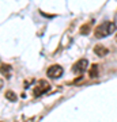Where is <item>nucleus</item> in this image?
<instances>
[{
    "label": "nucleus",
    "mask_w": 117,
    "mask_h": 122,
    "mask_svg": "<svg viewBox=\"0 0 117 122\" xmlns=\"http://www.w3.org/2000/svg\"><path fill=\"white\" fill-rule=\"evenodd\" d=\"M116 31V25L114 22H104L101 23L100 26L95 27V30H94V35H95V38H105V37H108V35L113 34Z\"/></svg>",
    "instance_id": "f257e3e1"
},
{
    "label": "nucleus",
    "mask_w": 117,
    "mask_h": 122,
    "mask_svg": "<svg viewBox=\"0 0 117 122\" xmlns=\"http://www.w3.org/2000/svg\"><path fill=\"white\" fill-rule=\"evenodd\" d=\"M50 90V84L48 81H45V80H39L38 83L34 86V90H33V95L34 96H41L44 94H46V92Z\"/></svg>",
    "instance_id": "f03ea898"
},
{
    "label": "nucleus",
    "mask_w": 117,
    "mask_h": 122,
    "mask_svg": "<svg viewBox=\"0 0 117 122\" xmlns=\"http://www.w3.org/2000/svg\"><path fill=\"white\" fill-rule=\"evenodd\" d=\"M63 73H64V69H63L59 64L50 65L48 68V71H46V75H48V77H50V79H59V77L63 76Z\"/></svg>",
    "instance_id": "7ed1b4c3"
},
{
    "label": "nucleus",
    "mask_w": 117,
    "mask_h": 122,
    "mask_svg": "<svg viewBox=\"0 0 117 122\" xmlns=\"http://www.w3.org/2000/svg\"><path fill=\"white\" fill-rule=\"evenodd\" d=\"M87 66H89V61H87L86 58H82V60L76 61L74 65H72V72H74V73L82 75L83 72L87 69Z\"/></svg>",
    "instance_id": "20e7f679"
},
{
    "label": "nucleus",
    "mask_w": 117,
    "mask_h": 122,
    "mask_svg": "<svg viewBox=\"0 0 117 122\" xmlns=\"http://www.w3.org/2000/svg\"><path fill=\"white\" fill-rule=\"evenodd\" d=\"M0 73L3 75L6 79H10L11 75H12V66L8 65V64H1L0 65Z\"/></svg>",
    "instance_id": "39448f33"
},
{
    "label": "nucleus",
    "mask_w": 117,
    "mask_h": 122,
    "mask_svg": "<svg viewBox=\"0 0 117 122\" xmlns=\"http://www.w3.org/2000/svg\"><path fill=\"white\" fill-rule=\"evenodd\" d=\"M94 53H95L97 56H100V57H104V56H106L109 53V50L105 46H102V45H97L95 48H94Z\"/></svg>",
    "instance_id": "423d86ee"
},
{
    "label": "nucleus",
    "mask_w": 117,
    "mask_h": 122,
    "mask_svg": "<svg viewBox=\"0 0 117 122\" xmlns=\"http://www.w3.org/2000/svg\"><path fill=\"white\" fill-rule=\"evenodd\" d=\"M89 72H90V73H89V76H90V77H97V76H98V65H97V64H94V65H91V69L89 71Z\"/></svg>",
    "instance_id": "0eeeda50"
},
{
    "label": "nucleus",
    "mask_w": 117,
    "mask_h": 122,
    "mask_svg": "<svg viewBox=\"0 0 117 122\" xmlns=\"http://www.w3.org/2000/svg\"><path fill=\"white\" fill-rule=\"evenodd\" d=\"M90 27H91V25H90V23H87V25H83V26L80 27V30H79V33H80L82 35H87L89 33H90V30H91Z\"/></svg>",
    "instance_id": "6e6552de"
},
{
    "label": "nucleus",
    "mask_w": 117,
    "mask_h": 122,
    "mask_svg": "<svg viewBox=\"0 0 117 122\" xmlns=\"http://www.w3.org/2000/svg\"><path fill=\"white\" fill-rule=\"evenodd\" d=\"M6 98L8 100H11V102H15V100H17V95H15L14 91H7L6 92Z\"/></svg>",
    "instance_id": "1a4fd4ad"
},
{
    "label": "nucleus",
    "mask_w": 117,
    "mask_h": 122,
    "mask_svg": "<svg viewBox=\"0 0 117 122\" xmlns=\"http://www.w3.org/2000/svg\"><path fill=\"white\" fill-rule=\"evenodd\" d=\"M3 86H4V81H3V80H1V79H0V90H1V88H3Z\"/></svg>",
    "instance_id": "9d476101"
},
{
    "label": "nucleus",
    "mask_w": 117,
    "mask_h": 122,
    "mask_svg": "<svg viewBox=\"0 0 117 122\" xmlns=\"http://www.w3.org/2000/svg\"><path fill=\"white\" fill-rule=\"evenodd\" d=\"M114 39H116V42H117V34H116V37H114Z\"/></svg>",
    "instance_id": "9b49d317"
}]
</instances>
